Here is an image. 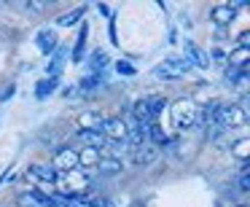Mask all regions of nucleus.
I'll return each instance as SVG.
<instances>
[{
  "label": "nucleus",
  "instance_id": "obj_13",
  "mask_svg": "<svg viewBox=\"0 0 250 207\" xmlns=\"http://www.w3.org/2000/svg\"><path fill=\"white\" fill-rule=\"evenodd\" d=\"M78 167L81 169H94L97 167V162H100V151H94V148H78Z\"/></svg>",
  "mask_w": 250,
  "mask_h": 207
},
{
  "label": "nucleus",
  "instance_id": "obj_17",
  "mask_svg": "<svg viewBox=\"0 0 250 207\" xmlns=\"http://www.w3.org/2000/svg\"><path fill=\"white\" fill-rule=\"evenodd\" d=\"M83 14H86V8H76V11H70V14H65V17H60L57 19V27H73L76 22H81L83 19Z\"/></svg>",
  "mask_w": 250,
  "mask_h": 207
},
{
  "label": "nucleus",
  "instance_id": "obj_8",
  "mask_svg": "<svg viewBox=\"0 0 250 207\" xmlns=\"http://www.w3.org/2000/svg\"><path fill=\"white\" fill-rule=\"evenodd\" d=\"M78 143H81L83 148H94V151H103V148L108 145V140L103 137V132H97V129L78 132Z\"/></svg>",
  "mask_w": 250,
  "mask_h": 207
},
{
  "label": "nucleus",
  "instance_id": "obj_26",
  "mask_svg": "<svg viewBox=\"0 0 250 207\" xmlns=\"http://www.w3.org/2000/svg\"><path fill=\"white\" fill-rule=\"evenodd\" d=\"M108 33H110V41L116 43V22H113V19H110V24H108Z\"/></svg>",
  "mask_w": 250,
  "mask_h": 207
},
{
  "label": "nucleus",
  "instance_id": "obj_24",
  "mask_svg": "<svg viewBox=\"0 0 250 207\" xmlns=\"http://www.w3.org/2000/svg\"><path fill=\"white\" fill-rule=\"evenodd\" d=\"M11 94H17V86H8V89H6V92L0 94V100H3V103H6V100H8V97H11Z\"/></svg>",
  "mask_w": 250,
  "mask_h": 207
},
{
  "label": "nucleus",
  "instance_id": "obj_18",
  "mask_svg": "<svg viewBox=\"0 0 250 207\" xmlns=\"http://www.w3.org/2000/svg\"><path fill=\"white\" fill-rule=\"evenodd\" d=\"M62 62H65V49H57L54 60L49 62V76H51V78H60V73H62Z\"/></svg>",
  "mask_w": 250,
  "mask_h": 207
},
{
  "label": "nucleus",
  "instance_id": "obj_11",
  "mask_svg": "<svg viewBox=\"0 0 250 207\" xmlns=\"http://www.w3.org/2000/svg\"><path fill=\"white\" fill-rule=\"evenodd\" d=\"M30 178L33 180H41V183H57L60 180V175L54 172L51 167H41V164H30Z\"/></svg>",
  "mask_w": 250,
  "mask_h": 207
},
{
  "label": "nucleus",
  "instance_id": "obj_22",
  "mask_svg": "<svg viewBox=\"0 0 250 207\" xmlns=\"http://www.w3.org/2000/svg\"><path fill=\"white\" fill-rule=\"evenodd\" d=\"M116 70H119V76H135V67H132L129 62H124V60L116 62Z\"/></svg>",
  "mask_w": 250,
  "mask_h": 207
},
{
  "label": "nucleus",
  "instance_id": "obj_20",
  "mask_svg": "<svg viewBox=\"0 0 250 207\" xmlns=\"http://www.w3.org/2000/svg\"><path fill=\"white\" fill-rule=\"evenodd\" d=\"M248 148H250V140H248V137H239V140L234 143V153H237L242 162L248 159Z\"/></svg>",
  "mask_w": 250,
  "mask_h": 207
},
{
  "label": "nucleus",
  "instance_id": "obj_16",
  "mask_svg": "<svg viewBox=\"0 0 250 207\" xmlns=\"http://www.w3.org/2000/svg\"><path fill=\"white\" fill-rule=\"evenodd\" d=\"M57 86H60V78H43V81H38V86H35V97L38 100H46L51 92H57Z\"/></svg>",
  "mask_w": 250,
  "mask_h": 207
},
{
  "label": "nucleus",
  "instance_id": "obj_14",
  "mask_svg": "<svg viewBox=\"0 0 250 207\" xmlns=\"http://www.w3.org/2000/svg\"><path fill=\"white\" fill-rule=\"evenodd\" d=\"M234 14H237V8L229 6V3H223V6H215V8H212L210 17H212V22H215V24H221V27H223V24H229V22L234 19Z\"/></svg>",
  "mask_w": 250,
  "mask_h": 207
},
{
  "label": "nucleus",
  "instance_id": "obj_7",
  "mask_svg": "<svg viewBox=\"0 0 250 207\" xmlns=\"http://www.w3.org/2000/svg\"><path fill=\"white\" fill-rule=\"evenodd\" d=\"M129 153H132L135 167H148V164H153L159 159V148L151 145V143H143V145H137V148H129Z\"/></svg>",
  "mask_w": 250,
  "mask_h": 207
},
{
  "label": "nucleus",
  "instance_id": "obj_28",
  "mask_svg": "<svg viewBox=\"0 0 250 207\" xmlns=\"http://www.w3.org/2000/svg\"><path fill=\"white\" fill-rule=\"evenodd\" d=\"M89 207H92V205H89Z\"/></svg>",
  "mask_w": 250,
  "mask_h": 207
},
{
  "label": "nucleus",
  "instance_id": "obj_3",
  "mask_svg": "<svg viewBox=\"0 0 250 207\" xmlns=\"http://www.w3.org/2000/svg\"><path fill=\"white\" fill-rule=\"evenodd\" d=\"M51 169H54L57 175H65V172L78 169V153H76V148H70V145L57 148V151H54V162H51Z\"/></svg>",
  "mask_w": 250,
  "mask_h": 207
},
{
  "label": "nucleus",
  "instance_id": "obj_1",
  "mask_svg": "<svg viewBox=\"0 0 250 207\" xmlns=\"http://www.w3.org/2000/svg\"><path fill=\"white\" fill-rule=\"evenodd\" d=\"M188 73H191V65L183 60V57H169V60H164L162 65L153 67V76L164 78V81H178V78H186Z\"/></svg>",
  "mask_w": 250,
  "mask_h": 207
},
{
  "label": "nucleus",
  "instance_id": "obj_27",
  "mask_svg": "<svg viewBox=\"0 0 250 207\" xmlns=\"http://www.w3.org/2000/svg\"><path fill=\"white\" fill-rule=\"evenodd\" d=\"M239 207H245V205H239Z\"/></svg>",
  "mask_w": 250,
  "mask_h": 207
},
{
  "label": "nucleus",
  "instance_id": "obj_15",
  "mask_svg": "<svg viewBox=\"0 0 250 207\" xmlns=\"http://www.w3.org/2000/svg\"><path fill=\"white\" fill-rule=\"evenodd\" d=\"M86 38H89V24L83 22L81 24V35H78L76 46H73V62H76V65L83 60V54H86Z\"/></svg>",
  "mask_w": 250,
  "mask_h": 207
},
{
  "label": "nucleus",
  "instance_id": "obj_9",
  "mask_svg": "<svg viewBox=\"0 0 250 207\" xmlns=\"http://www.w3.org/2000/svg\"><path fill=\"white\" fill-rule=\"evenodd\" d=\"M94 169H100V175H105V178H113V175L124 172V162L119 156H100Z\"/></svg>",
  "mask_w": 250,
  "mask_h": 207
},
{
  "label": "nucleus",
  "instance_id": "obj_21",
  "mask_svg": "<svg viewBox=\"0 0 250 207\" xmlns=\"http://www.w3.org/2000/svg\"><path fill=\"white\" fill-rule=\"evenodd\" d=\"M78 86H81V92H92V89L100 86V76H94V73H92V76H86Z\"/></svg>",
  "mask_w": 250,
  "mask_h": 207
},
{
  "label": "nucleus",
  "instance_id": "obj_2",
  "mask_svg": "<svg viewBox=\"0 0 250 207\" xmlns=\"http://www.w3.org/2000/svg\"><path fill=\"white\" fill-rule=\"evenodd\" d=\"M100 132L108 143H121L126 145V126L121 121V116H105L103 124H100Z\"/></svg>",
  "mask_w": 250,
  "mask_h": 207
},
{
  "label": "nucleus",
  "instance_id": "obj_6",
  "mask_svg": "<svg viewBox=\"0 0 250 207\" xmlns=\"http://www.w3.org/2000/svg\"><path fill=\"white\" fill-rule=\"evenodd\" d=\"M186 62H188L191 67H199V70H207L210 67V57H207V51L202 49L199 43H194V41H186Z\"/></svg>",
  "mask_w": 250,
  "mask_h": 207
},
{
  "label": "nucleus",
  "instance_id": "obj_4",
  "mask_svg": "<svg viewBox=\"0 0 250 207\" xmlns=\"http://www.w3.org/2000/svg\"><path fill=\"white\" fill-rule=\"evenodd\" d=\"M221 121H223L226 129H231V126H245L248 124V108H245V105H223Z\"/></svg>",
  "mask_w": 250,
  "mask_h": 207
},
{
  "label": "nucleus",
  "instance_id": "obj_12",
  "mask_svg": "<svg viewBox=\"0 0 250 207\" xmlns=\"http://www.w3.org/2000/svg\"><path fill=\"white\" fill-rule=\"evenodd\" d=\"M38 49L43 51V54H51L54 49H60L57 30H41V33H38Z\"/></svg>",
  "mask_w": 250,
  "mask_h": 207
},
{
  "label": "nucleus",
  "instance_id": "obj_5",
  "mask_svg": "<svg viewBox=\"0 0 250 207\" xmlns=\"http://www.w3.org/2000/svg\"><path fill=\"white\" fill-rule=\"evenodd\" d=\"M172 110H175V124H178V129H188L191 124H196V108L191 100H180Z\"/></svg>",
  "mask_w": 250,
  "mask_h": 207
},
{
  "label": "nucleus",
  "instance_id": "obj_19",
  "mask_svg": "<svg viewBox=\"0 0 250 207\" xmlns=\"http://www.w3.org/2000/svg\"><path fill=\"white\" fill-rule=\"evenodd\" d=\"M108 65V54L105 51H94L92 54V70H94V76H100V70Z\"/></svg>",
  "mask_w": 250,
  "mask_h": 207
},
{
  "label": "nucleus",
  "instance_id": "obj_10",
  "mask_svg": "<svg viewBox=\"0 0 250 207\" xmlns=\"http://www.w3.org/2000/svg\"><path fill=\"white\" fill-rule=\"evenodd\" d=\"M103 119H105V116L100 113V110H83V113L78 116V132H83V129H97L100 132Z\"/></svg>",
  "mask_w": 250,
  "mask_h": 207
},
{
  "label": "nucleus",
  "instance_id": "obj_25",
  "mask_svg": "<svg viewBox=\"0 0 250 207\" xmlns=\"http://www.w3.org/2000/svg\"><path fill=\"white\" fill-rule=\"evenodd\" d=\"M27 8H30V11H43L46 3H27Z\"/></svg>",
  "mask_w": 250,
  "mask_h": 207
},
{
  "label": "nucleus",
  "instance_id": "obj_23",
  "mask_svg": "<svg viewBox=\"0 0 250 207\" xmlns=\"http://www.w3.org/2000/svg\"><path fill=\"white\" fill-rule=\"evenodd\" d=\"M239 191H242V194H248V191H250V178H248V172L239 175Z\"/></svg>",
  "mask_w": 250,
  "mask_h": 207
}]
</instances>
